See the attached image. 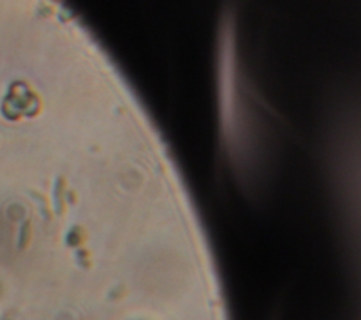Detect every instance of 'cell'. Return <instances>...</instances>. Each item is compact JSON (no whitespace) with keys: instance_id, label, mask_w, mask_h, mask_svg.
I'll return each mask as SVG.
<instances>
[{"instance_id":"cell-1","label":"cell","mask_w":361,"mask_h":320,"mask_svg":"<svg viewBox=\"0 0 361 320\" xmlns=\"http://www.w3.org/2000/svg\"><path fill=\"white\" fill-rule=\"evenodd\" d=\"M28 239H30V222H26L20 229V236H18V247L24 248L27 246Z\"/></svg>"},{"instance_id":"cell-2","label":"cell","mask_w":361,"mask_h":320,"mask_svg":"<svg viewBox=\"0 0 361 320\" xmlns=\"http://www.w3.org/2000/svg\"><path fill=\"white\" fill-rule=\"evenodd\" d=\"M2 320H10V319H6V317H3V319H2Z\"/></svg>"}]
</instances>
